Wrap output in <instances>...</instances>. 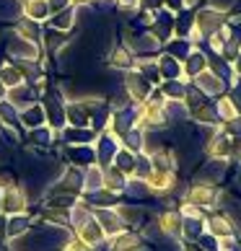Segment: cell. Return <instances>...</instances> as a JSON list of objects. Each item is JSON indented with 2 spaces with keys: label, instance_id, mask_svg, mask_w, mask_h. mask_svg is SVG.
I'll return each mask as SVG.
<instances>
[{
  "label": "cell",
  "instance_id": "4",
  "mask_svg": "<svg viewBox=\"0 0 241 251\" xmlns=\"http://www.w3.org/2000/svg\"><path fill=\"white\" fill-rule=\"evenodd\" d=\"M133 166H135V161H133V155H130L127 151H122V153L114 155V169H117V171H130Z\"/></svg>",
  "mask_w": 241,
  "mask_h": 251
},
{
  "label": "cell",
  "instance_id": "5",
  "mask_svg": "<svg viewBox=\"0 0 241 251\" xmlns=\"http://www.w3.org/2000/svg\"><path fill=\"white\" fill-rule=\"evenodd\" d=\"M52 26H57V29H70L73 26V13L70 11H57L54 13V18H52Z\"/></svg>",
  "mask_w": 241,
  "mask_h": 251
},
{
  "label": "cell",
  "instance_id": "1",
  "mask_svg": "<svg viewBox=\"0 0 241 251\" xmlns=\"http://www.w3.org/2000/svg\"><path fill=\"white\" fill-rule=\"evenodd\" d=\"M26 207H29V197H26L24 187L11 184V187L3 189V212H8V215H18V212H26Z\"/></svg>",
  "mask_w": 241,
  "mask_h": 251
},
{
  "label": "cell",
  "instance_id": "2",
  "mask_svg": "<svg viewBox=\"0 0 241 251\" xmlns=\"http://www.w3.org/2000/svg\"><path fill=\"white\" fill-rule=\"evenodd\" d=\"M76 236H78V238H80L86 246L96 249V246L101 244V241H104V236H107V233H104V228H101L99 223H96V218H94L91 223H86V226L76 228Z\"/></svg>",
  "mask_w": 241,
  "mask_h": 251
},
{
  "label": "cell",
  "instance_id": "6",
  "mask_svg": "<svg viewBox=\"0 0 241 251\" xmlns=\"http://www.w3.org/2000/svg\"><path fill=\"white\" fill-rule=\"evenodd\" d=\"M47 5L52 8V11H54V13H57V11H62V8H65V5H68V0H47Z\"/></svg>",
  "mask_w": 241,
  "mask_h": 251
},
{
  "label": "cell",
  "instance_id": "3",
  "mask_svg": "<svg viewBox=\"0 0 241 251\" xmlns=\"http://www.w3.org/2000/svg\"><path fill=\"white\" fill-rule=\"evenodd\" d=\"M50 11V5H47V0H31L29 5H26V13H29L31 18H42L44 13Z\"/></svg>",
  "mask_w": 241,
  "mask_h": 251
}]
</instances>
